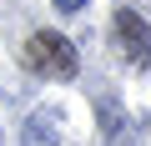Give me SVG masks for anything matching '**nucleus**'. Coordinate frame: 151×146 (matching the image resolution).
Instances as JSON below:
<instances>
[{
    "label": "nucleus",
    "instance_id": "obj_1",
    "mask_svg": "<svg viewBox=\"0 0 151 146\" xmlns=\"http://www.w3.org/2000/svg\"><path fill=\"white\" fill-rule=\"evenodd\" d=\"M25 65L30 70H40V76H55V81H70L76 76V65H81V60H76V45L60 35V30H35L30 40H25Z\"/></svg>",
    "mask_w": 151,
    "mask_h": 146
},
{
    "label": "nucleus",
    "instance_id": "obj_2",
    "mask_svg": "<svg viewBox=\"0 0 151 146\" xmlns=\"http://www.w3.org/2000/svg\"><path fill=\"white\" fill-rule=\"evenodd\" d=\"M111 35H116V50H121V60L126 65H136V70H151V25L136 15V10H116V20H111Z\"/></svg>",
    "mask_w": 151,
    "mask_h": 146
},
{
    "label": "nucleus",
    "instance_id": "obj_3",
    "mask_svg": "<svg viewBox=\"0 0 151 146\" xmlns=\"http://www.w3.org/2000/svg\"><path fill=\"white\" fill-rule=\"evenodd\" d=\"M20 146H60V111H35L20 131Z\"/></svg>",
    "mask_w": 151,
    "mask_h": 146
},
{
    "label": "nucleus",
    "instance_id": "obj_4",
    "mask_svg": "<svg viewBox=\"0 0 151 146\" xmlns=\"http://www.w3.org/2000/svg\"><path fill=\"white\" fill-rule=\"evenodd\" d=\"M81 5H86V0H55V10H60V15H76Z\"/></svg>",
    "mask_w": 151,
    "mask_h": 146
}]
</instances>
